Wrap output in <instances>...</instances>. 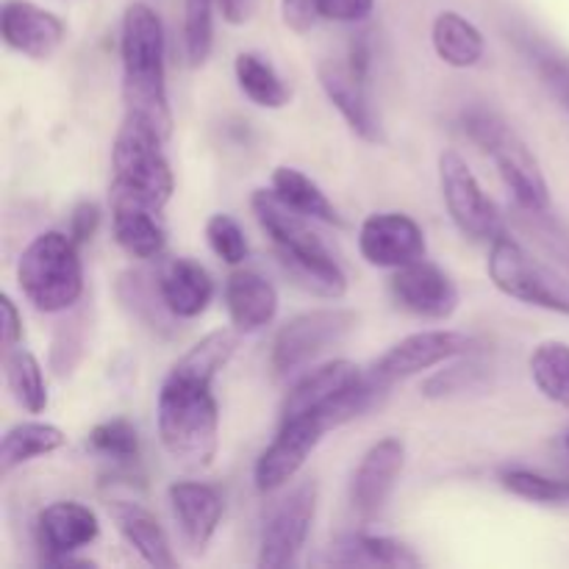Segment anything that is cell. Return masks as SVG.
<instances>
[{
	"instance_id": "cell-1",
	"label": "cell",
	"mask_w": 569,
	"mask_h": 569,
	"mask_svg": "<svg viewBox=\"0 0 569 569\" xmlns=\"http://www.w3.org/2000/svg\"><path fill=\"white\" fill-rule=\"evenodd\" d=\"M211 387L214 378L172 365L156 400L161 448L189 472L209 470L220 448V406Z\"/></svg>"
},
{
	"instance_id": "cell-2",
	"label": "cell",
	"mask_w": 569,
	"mask_h": 569,
	"mask_svg": "<svg viewBox=\"0 0 569 569\" xmlns=\"http://www.w3.org/2000/svg\"><path fill=\"white\" fill-rule=\"evenodd\" d=\"M122 103L126 114L148 122L161 139L172 133V109L167 98V33L153 6L131 3L122 14Z\"/></svg>"
},
{
	"instance_id": "cell-3",
	"label": "cell",
	"mask_w": 569,
	"mask_h": 569,
	"mask_svg": "<svg viewBox=\"0 0 569 569\" xmlns=\"http://www.w3.org/2000/svg\"><path fill=\"white\" fill-rule=\"evenodd\" d=\"M256 220L272 239L283 272L306 292L337 300L348 292V278L331 250L311 231L309 217L283 203L276 189H256L250 198Z\"/></svg>"
},
{
	"instance_id": "cell-4",
	"label": "cell",
	"mask_w": 569,
	"mask_h": 569,
	"mask_svg": "<svg viewBox=\"0 0 569 569\" xmlns=\"http://www.w3.org/2000/svg\"><path fill=\"white\" fill-rule=\"evenodd\" d=\"M164 139L148 122L128 117L111 144V178L109 200H131L161 211L176 192L170 161L161 150Z\"/></svg>"
},
{
	"instance_id": "cell-5",
	"label": "cell",
	"mask_w": 569,
	"mask_h": 569,
	"mask_svg": "<svg viewBox=\"0 0 569 569\" xmlns=\"http://www.w3.org/2000/svg\"><path fill=\"white\" fill-rule=\"evenodd\" d=\"M461 126L465 133L483 150L487 156H492V161L498 164L500 178H503L506 189L511 192V198L517 200V206L531 214H548L550 209V189L545 181V172L539 167L537 156L531 153L526 142H522L520 133L498 117L495 111L483 109V106H472L461 114Z\"/></svg>"
},
{
	"instance_id": "cell-6",
	"label": "cell",
	"mask_w": 569,
	"mask_h": 569,
	"mask_svg": "<svg viewBox=\"0 0 569 569\" xmlns=\"http://www.w3.org/2000/svg\"><path fill=\"white\" fill-rule=\"evenodd\" d=\"M81 244L61 231H44L22 250L17 283L33 309L59 315L72 309L83 295Z\"/></svg>"
},
{
	"instance_id": "cell-7",
	"label": "cell",
	"mask_w": 569,
	"mask_h": 569,
	"mask_svg": "<svg viewBox=\"0 0 569 569\" xmlns=\"http://www.w3.org/2000/svg\"><path fill=\"white\" fill-rule=\"evenodd\" d=\"M489 278L495 287L520 303L537 306V309L556 311L569 317V287L561 283L548 267L539 264L517 239L509 233H500L495 242H489Z\"/></svg>"
},
{
	"instance_id": "cell-8",
	"label": "cell",
	"mask_w": 569,
	"mask_h": 569,
	"mask_svg": "<svg viewBox=\"0 0 569 569\" xmlns=\"http://www.w3.org/2000/svg\"><path fill=\"white\" fill-rule=\"evenodd\" d=\"M356 326H359V315L350 309H315L292 317L272 339V370L281 378L292 376L295 370L315 361L333 345L345 342L356 331Z\"/></svg>"
},
{
	"instance_id": "cell-9",
	"label": "cell",
	"mask_w": 569,
	"mask_h": 569,
	"mask_svg": "<svg viewBox=\"0 0 569 569\" xmlns=\"http://www.w3.org/2000/svg\"><path fill=\"white\" fill-rule=\"evenodd\" d=\"M439 189H442L445 206L450 220L472 242H495L503 231L498 206L489 200L478 183L476 172L456 150L439 153Z\"/></svg>"
},
{
	"instance_id": "cell-10",
	"label": "cell",
	"mask_w": 569,
	"mask_h": 569,
	"mask_svg": "<svg viewBox=\"0 0 569 569\" xmlns=\"http://www.w3.org/2000/svg\"><path fill=\"white\" fill-rule=\"evenodd\" d=\"M481 348V339L465 331H445V328L417 331L411 337L400 339L398 345H392L370 367V372L376 376V381H381L389 389L392 383L403 381V378L420 376V372L445 365L450 359H467V356L478 353Z\"/></svg>"
},
{
	"instance_id": "cell-11",
	"label": "cell",
	"mask_w": 569,
	"mask_h": 569,
	"mask_svg": "<svg viewBox=\"0 0 569 569\" xmlns=\"http://www.w3.org/2000/svg\"><path fill=\"white\" fill-rule=\"evenodd\" d=\"M317 500L320 489L315 481H306L303 487L295 489L289 498L278 503L261 531L259 542V567L261 569H283L298 561L300 550L306 548L311 526L317 517Z\"/></svg>"
},
{
	"instance_id": "cell-12",
	"label": "cell",
	"mask_w": 569,
	"mask_h": 569,
	"mask_svg": "<svg viewBox=\"0 0 569 569\" xmlns=\"http://www.w3.org/2000/svg\"><path fill=\"white\" fill-rule=\"evenodd\" d=\"M326 431L328 428L315 415L281 417V428H278L276 439H272L270 448L259 456L253 467L256 489L270 495L276 489L287 487L298 476L300 467L309 461V456L315 453Z\"/></svg>"
},
{
	"instance_id": "cell-13",
	"label": "cell",
	"mask_w": 569,
	"mask_h": 569,
	"mask_svg": "<svg viewBox=\"0 0 569 569\" xmlns=\"http://www.w3.org/2000/svg\"><path fill=\"white\" fill-rule=\"evenodd\" d=\"M389 292L400 309L422 320H448L459 309V287L453 278L426 259L398 267L389 278Z\"/></svg>"
},
{
	"instance_id": "cell-14",
	"label": "cell",
	"mask_w": 569,
	"mask_h": 569,
	"mask_svg": "<svg viewBox=\"0 0 569 569\" xmlns=\"http://www.w3.org/2000/svg\"><path fill=\"white\" fill-rule=\"evenodd\" d=\"M359 250L367 264L398 270L417 259H426V233L420 222L400 211L370 214L359 228Z\"/></svg>"
},
{
	"instance_id": "cell-15",
	"label": "cell",
	"mask_w": 569,
	"mask_h": 569,
	"mask_svg": "<svg viewBox=\"0 0 569 569\" xmlns=\"http://www.w3.org/2000/svg\"><path fill=\"white\" fill-rule=\"evenodd\" d=\"M0 37L17 53L48 61L64 44L67 26L61 17L31 0H6L0 11Z\"/></svg>"
},
{
	"instance_id": "cell-16",
	"label": "cell",
	"mask_w": 569,
	"mask_h": 569,
	"mask_svg": "<svg viewBox=\"0 0 569 569\" xmlns=\"http://www.w3.org/2000/svg\"><path fill=\"white\" fill-rule=\"evenodd\" d=\"M365 378V370L348 359L328 361V365L317 367L309 376L300 378L292 387V392L283 400L281 417H303L315 415L322 426L328 428V417L337 409L339 400ZM331 431V428H328Z\"/></svg>"
},
{
	"instance_id": "cell-17",
	"label": "cell",
	"mask_w": 569,
	"mask_h": 569,
	"mask_svg": "<svg viewBox=\"0 0 569 569\" xmlns=\"http://www.w3.org/2000/svg\"><path fill=\"white\" fill-rule=\"evenodd\" d=\"M317 78H320L326 98L345 117V122L353 128L356 137H361L370 144L383 142L381 120H378L376 106H372L370 92H367V78L356 76L348 67V61L333 59H326L317 67Z\"/></svg>"
},
{
	"instance_id": "cell-18",
	"label": "cell",
	"mask_w": 569,
	"mask_h": 569,
	"mask_svg": "<svg viewBox=\"0 0 569 569\" xmlns=\"http://www.w3.org/2000/svg\"><path fill=\"white\" fill-rule=\"evenodd\" d=\"M406 465V445L387 437L361 456L350 481V503L361 517H376L389 503Z\"/></svg>"
},
{
	"instance_id": "cell-19",
	"label": "cell",
	"mask_w": 569,
	"mask_h": 569,
	"mask_svg": "<svg viewBox=\"0 0 569 569\" xmlns=\"http://www.w3.org/2000/svg\"><path fill=\"white\" fill-rule=\"evenodd\" d=\"M37 537L42 565H53L61 556H72L100 537V520L89 506L78 500H56L37 517Z\"/></svg>"
},
{
	"instance_id": "cell-20",
	"label": "cell",
	"mask_w": 569,
	"mask_h": 569,
	"mask_svg": "<svg viewBox=\"0 0 569 569\" xmlns=\"http://www.w3.org/2000/svg\"><path fill=\"white\" fill-rule=\"evenodd\" d=\"M167 495H170L172 517H176L183 545L192 553H203L206 545L211 542V537L220 528L222 509H226L220 492L209 483L178 481L172 483Z\"/></svg>"
},
{
	"instance_id": "cell-21",
	"label": "cell",
	"mask_w": 569,
	"mask_h": 569,
	"mask_svg": "<svg viewBox=\"0 0 569 569\" xmlns=\"http://www.w3.org/2000/svg\"><path fill=\"white\" fill-rule=\"evenodd\" d=\"M226 309L239 333L270 326L278 315V289L256 270H233L226 281Z\"/></svg>"
},
{
	"instance_id": "cell-22",
	"label": "cell",
	"mask_w": 569,
	"mask_h": 569,
	"mask_svg": "<svg viewBox=\"0 0 569 569\" xmlns=\"http://www.w3.org/2000/svg\"><path fill=\"white\" fill-rule=\"evenodd\" d=\"M156 278H159V289L167 309L178 320H194V317H200L209 309L211 298H214V281H211L209 270L200 261L187 259V256L167 259Z\"/></svg>"
},
{
	"instance_id": "cell-23",
	"label": "cell",
	"mask_w": 569,
	"mask_h": 569,
	"mask_svg": "<svg viewBox=\"0 0 569 569\" xmlns=\"http://www.w3.org/2000/svg\"><path fill=\"white\" fill-rule=\"evenodd\" d=\"M114 242L131 259H159L167 248V228L161 211L131 200H109Z\"/></svg>"
},
{
	"instance_id": "cell-24",
	"label": "cell",
	"mask_w": 569,
	"mask_h": 569,
	"mask_svg": "<svg viewBox=\"0 0 569 569\" xmlns=\"http://www.w3.org/2000/svg\"><path fill=\"white\" fill-rule=\"evenodd\" d=\"M109 515L114 520L120 537L137 550V556L144 565L156 569H172L178 565L164 528H161L156 515H150L144 506L131 503V500H111Z\"/></svg>"
},
{
	"instance_id": "cell-25",
	"label": "cell",
	"mask_w": 569,
	"mask_h": 569,
	"mask_svg": "<svg viewBox=\"0 0 569 569\" xmlns=\"http://www.w3.org/2000/svg\"><path fill=\"white\" fill-rule=\"evenodd\" d=\"M331 565L342 567H420L422 559L409 548L389 537L372 533H348L331 545Z\"/></svg>"
},
{
	"instance_id": "cell-26",
	"label": "cell",
	"mask_w": 569,
	"mask_h": 569,
	"mask_svg": "<svg viewBox=\"0 0 569 569\" xmlns=\"http://www.w3.org/2000/svg\"><path fill=\"white\" fill-rule=\"evenodd\" d=\"M431 44L439 59L456 70L476 67L483 59V33L459 11H439L431 28Z\"/></svg>"
},
{
	"instance_id": "cell-27",
	"label": "cell",
	"mask_w": 569,
	"mask_h": 569,
	"mask_svg": "<svg viewBox=\"0 0 569 569\" xmlns=\"http://www.w3.org/2000/svg\"><path fill=\"white\" fill-rule=\"evenodd\" d=\"M64 431L50 426V422H17L14 428L6 431L3 442H0V472L9 476L11 470L39 459V456L56 453V450L64 448Z\"/></svg>"
},
{
	"instance_id": "cell-28",
	"label": "cell",
	"mask_w": 569,
	"mask_h": 569,
	"mask_svg": "<svg viewBox=\"0 0 569 569\" xmlns=\"http://www.w3.org/2000/svg\"><path fill=\"white\" fill-rule=\"evenodd\" d=\"M272 189H276V194L283 203L292 206L295 211H300L309 220L328 222V226H342V217H339L337 206L328 200L320 183L311 181L306 172L295 170V167H276V172H272Z\"/></svg>"
},
{
	"instance_id": "cell-29",
	"label": "cell",
	"mask_w": 569,
	"mask_h": 569,
	"mask_svg": "<svg viewBox=\"0 0 569 569\" xmlns=\"http://www.w3.org/2000/svg\"><path fill=\"white\" fill-rule=\"evenodd\" d=\"M237 81L239 89L253 100L261 109H283L292 98L289 87L283 83V78L278 76L276 67L259 53H239L237 56Z\"/></svg>"
},
{
	"instance_id": "cell-30",
	"label": "cell",
	"mask_w": 569,
	"mask_h": 569,
	"mask_svg": "<svg viewBox=\"0 0 569 569\" xmlns=\"http://www.w3.org/2000/svg\"><path fill=\"white\" fill-rule=\"evenodd\" d=\"M6 383L17 403L28 415H42L48 409V387H44V372L37 356L26 348L6 350Z\"/></svg>"
},
{
	"instance_id": "cell-31",
	"label": "cell",
	"mask_w": 569,
	"mask_h": 569,
	"mask_svg": "<svg viewBox=\"0 0 569 569\" xmlns=\"http://www.w3.org/2000/svg\"><path fill=\"white\" fill-rule=\"evenodd\" d=\"M120 300L133 311V317H139L142 322H148L150 328H170L172 320H178L170 309H167L164 298H161L159 278L150 281L144 272H126L120 278Z\"/></svg>"
},
{
	"instance_id": "cell-32",
	"label": "cell",
	"mask_w": 569,
	"mask_h": 569,
	"mask_svg": "<svg viewBox=\"0 0 569 569\" xmlns=\"http://www.w3.org/2000/svg\"><path fill=\"white\" fill-rule=\"evenodd\" d=\"M531 378L545 398L569 409V345H539L531 353Z\"/></svg>"
},
{
	"instance_id": "cell-33",
	"label": "cell",
	"mask_w": 569,
	"mask_h": 569,
	"mask_svg": "<svg viewBox=\"0 0 569 569\" xmlns=\"http://www.w3.org/2000/svg\"><path fill=\"white\" fill-rule=\"evenodd\" d=\"M500 483L509 489L511 495L531 503L545 506H565L569 503V476L553 478L545 472L526 470V467H511V470L500 472Z\"/></svg>"
},
{
	"instance_id": "cell-34",
	"label": "cell",
	"mask_w": 569,
	"mask_h": 569,
	"mask_svg": "<svg viewBox=\"0 0 569 569\" xmlns=\"http://www.w3.org/2000/svg\"><path fill=\"white\" fill-rule=\"evenodd\" d=\"M89 448L103 456V459L114 461L117 467H133L139 461V453H142L137 428L126 417H114V420L94 426L89 431Z\"/></svg>"
},
{
	"instance_id": "cell-35",
	"label": "cell",
	"mask_w": 569,
	"mask_h": 569,
	"mask_svg": "<svg viewBox=\"0 0 569 569\" xmlns=\"http://www.w3.org/2000/svg\"><path fill=\"white\" fill-rule=\"evenodd\" d=\"M217 0H183V50L192 67H200L214 48Z\"/></svg>"
},
{
	"instance_id": "cell-36",
	"label": "cell",
	"mask_w": 569,
	"mask_h": 569,
	"mask_svg": "<svg viewBox=\"0 0 569 569\" xmlns=\"http://www.w3.org/2000/svg\"><path fill=\"white\" fill-rule=\"evenodd\" d=\"M206 239H209L211 250L231 267L244 264V259L250 256L248 237L231 214H211L206 222Z\"/></svg>"
},
{
	"instance_id": "cell-37",
	"label": "cell",
	"mask_w": 569,
	"mask_h": 569,
	"mask_svg": "<svg viewBox=\"0 0 569 569\" xmlns=\"http://www.w3.org/2000/svg\"><path fill=\"white\" fill-rule=\"evenodd\" d=\"M472 356L476 353L467 356V361H461V365L428 378V381L422 383V395H426V398H448V395L467 392V389L478 387V383L483 381V376H487V367L478 359H472Z\"/></svg>"
},
{
	"instance_id": "cell-38",
	"label": "cell",
	"mask_w": 569,
	"mask_h": 569,
	"mask_svg": "<svg viewBox=\"0 0 569 569\" xmlns=\"http://www.w3.org/2000/svg\"><path fill=\"white\" fill-rule=\"evenodd\" d=\"M322 20L365 22L376 9V0H317Z\"/></svg>"
},
{
	"instance_id": "cell-39",
	"label": "cell",
	"mask_w": 569,
	"mask_h": 569,
	"mask_svg": "<svg viewBox=\"0 0 569 569\" xmlns=\"http://www.w3.org/2000/svg\"><path fill=\"white\" fill-rule=\"evenodd\" d=\"M281 17L283 26L292 28L295 33H309L322 20L317 0H281Z\"/></svg>"
},
{
	"instance_id": "cell-40",
	"label": "cell",
	"mask_w": 569,
	"mask_h": 569,
	"mask_svg": "<svg viewBox=\"0 0 569 569\" xmlns=\"http://www.w3.org/2000/svg\"><path fill=\"white\" fill-rule=\"evenodd\" d=\"M537 64L542 78L548 81V87L559 94L561 103L569 109V61L559 59V56H539L537 53Z\"/></svg>"
},
{
	"instance_id": "cell-41",
	"label": "cell",
	"mask_w": 569,
	"mask_h": 569,
	"mask_svg": "<svg viewBox=\"0 0 569 569\" xmlns=\"http://www.w3.org/2000/svg\"><path fill=\"white\" fill-rule=\"evenodd\" d=\"M100 226V209L94 203H89V200H83V203H78L76 209H72L70 214V237L76 239L78 244H87L89 239L94 237V231H98Z\"/></svg>"
},
{
	"instance_id": "cell-42",
	"label": "cell",
	"mask_w": 569,
	"mask_h": 569,
	"mask_svg": "<svg viewBox=\"0 0 569 569\" xmlns=\"http://www.w3.org/2000/svg\"><path fill=\"white\" fill-rule=\"evenodd\" d=\"M0 311H3V348L11 350L22 342V317L9 295L0 298Z\"/></svg>"
},
{
	"instance_id": "cell-43",
	"label": "cell",
	"mask_w": 569,
	"mask_h": 569,
	"mask_svg": "<svg viewBox=\"0 0 569 569\" xmlns=\"http://www.w3.org/2000/svg\"><path fill=\"white\" fill-rule=\"evenodd\" d=\"M370 64H372V44L370 39H367V33H361V37H356L353 42H350L348 67L356 72V76L370 78Z\"/></svg>"
},
{
	"instance_id": "cell-44",
	"label": "cell",
	"mask_w": 569,
	"mask_h": 569,
	"mask_svg": "<svg viewBox=\"0 0 569 569\" xmlns=\"http://www.w3.org/2000/svg\"><path fill=\"white\" fill-rule=\"evenodd\" d=\"M217 9H220L226 22L244 26L250 20V14H253V0H217Z\"/></svg>"
},
{
	"instance_id": "cell-45",
	"label": "cell",
	"mask_w": 569,
	"mask_h": 569,
	"mask_svg": "<svg viewBox=\"0 0 569 569\" xmlns=\"http://www.w3.org/2000/svg\"><path fill=\"white\" fill-rule=\"evenodd\" d=\"M561 450H565V456L569 459V428L565 431V437H561Z\"/></svg>"
}]
</instances>
